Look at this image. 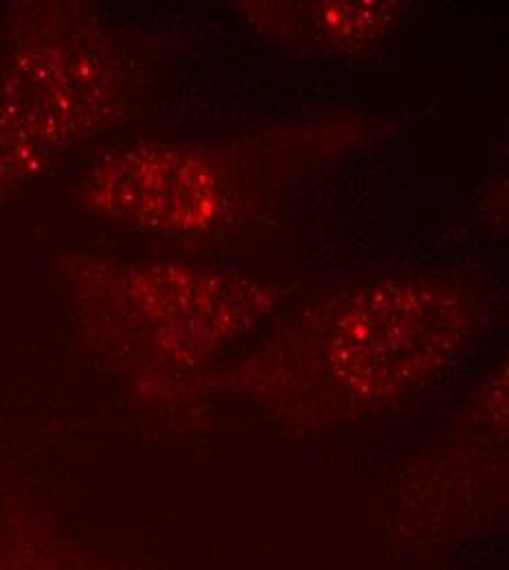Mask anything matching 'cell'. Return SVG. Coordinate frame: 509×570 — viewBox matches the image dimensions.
Returning <instances> with one entry per match:
<instances>
[{"instance_id": "cell-3", "label": "cell", "mask_w": 509, "mask_h": 570, "mask_svg": "<svg viewBox=\"0 0 509 570\" xmlns=\"http://www.w3.org/2000/svg\"><path fill=\"white\" fill-rule=\"evenodd\" d=\"M86 200L99 214L174 235L209 230L224 207L218 169L196 149L130 147L95 169Z\"/></svg>"}, {"instance_id": "cell-2", "label": "cell", "mask_w": 509, "mask_h": 570, "mask_svg": "<svg viewBox=\"0 0 509 570\" xmlns=\"http://www.w3.org/2000/svg\"><path fill=\"white\" fill-rule=\"evenodd\" d=\"M117 79L108 58L79 45H42L18 58L0 124L13 169H40L108 119Z\"/></svg>"}, {"instance_id": "cell-4", "label": "cell", "mask_w": 509, "mask_h": 570, "mask_svg": "<svg viewBox=\"0 0 509 570\" xmlns=\"http://www.w3.org/2000/svg\"><path fill=\"white\" fill-rule=\"evenodd\" d=\"M126 289L158 341L185 354L222 343L264 307L257 285L180 264L137 271Z\"/></svg>"}, {"instance_id": "cell-1", "label": "cell", "mask_w": 509, "mask_h": 570, "mask_svg": "<svg viewBox=\"0 0 509 570\" xmlns=\"http://www.w3.org/2000/svg\"><path fill=\"white\" fill-rule=\"evenodd\" d=\"M466 325V305L448 285H371L336 318L330 364L341 382L378 397L413 384L443 362Z\"/></svg>"}, {"instance_id": "cell-5", "label": "cell", "mask_w": 509, "mask_h": 570, "mask_svg": "<svg viewBox=\"0 0 509 570\" xmlns=\"http://www.w3.org/2000/svg\"><path fill=\"white\" fill-rule=\"evenodd\" d=\"M257 29L307 49L359 51L400 20L398 2H264L253 4Z\"/></svg>"}]
</instances>
